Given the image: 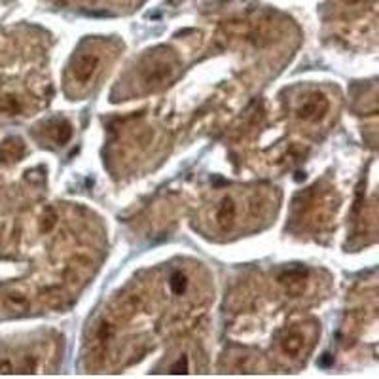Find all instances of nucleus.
Segmentation results:
<instances>
[{
    "instance_id": "nucleus-1",
    "label": "nucleus",
    "mask_w": 379,
    "mask_h": 379,
    "mask_svg": "<svg viewBox=\"0 0 379 379\" xmlns=\"http://www.w3.org/2000/svg\"><path fill=\"white\" fill-rule=\"evenodd\" d=\"M100 67V55L95 51H82L78 55H74L71 67H69V74H71V82L76 86H87L94 76L97 74Z\"/></svg>"
},
{
    "instance_id": "nucleus-2",
    "label": "nucleus",
    "mask_w": 379,
    "mask_h": 379,
    "mask_svg": "<svg viewBox=\"0 0 379 379\" xmlns=\"http://www.w3.org/2000/svg\"><path fill=\"white\" fill-rule=\"evenodd\" d=\"M328 99L322 94H319V91H313V94H309L306 99L301 100L296 114L303 122H319L328 112Z\"/></svg>"
},
{
    "instance_id": "nucleus-3",
    "label": "nucleus",
    "mask_w": 379,
    "mask_h": 379,
    "mask_svg": "<svg viewBox=\"0 0 379 379\" xmlns=\"http://www.w3.org/2000/svg\"><path fill=\"white\" fill-rule=\"evenodd\" d=\"M173 72H175V67L167 59H152L150 63L144 64L143 82L148 87L161 86L171 78Z\"/></svg>"
},
{
    "instance_id": "nucleus-4",
    "label": "nucleus",
    "mask_w": 379,
    "mask_h": 379,
    "mask_svg": "<svg viewBox=\"0 0 379 379\" xmlns=\"http://www.w3.org/2000/svg\"><path fill=\"white\" fill-rule=\"evenodd\" d=\"M215 220H216V226H218L220 229L233 228V224H236L237 220L236 201L231 200V197H224V200L218 203V207H216Z\"/></svg>"
},
{
    "instance_id": "nucleus-5",
    "label": "nucleus",
    "mask_w": 379,
    "mask_h": 379,
    "mask_svg": "<svg viewBox=\"0 0 379 379\" xmlns=\"http://www.w3.org/2000/svg\"><path fill=\"white\" fill-rule=\"evenodd\" d=\"M0 112L8 116L21 114L23 99L12 89H0Z\"/></svg>"
},
{
    "instance_id": "nucleus-6",
    "label": "nucleus",
    "mask_w": 379,
    "mask_h": 379,
    "mask_svg": "<svg viewBox=\"0 0 379 379\" xmlns=\"http://www.w3.org/2000/svg\"><path fill=\"white\" fill-rule=\"evenodd\" d=\"M48 135L55 144H67L72 136V125L67 120H53L48 123Z\"/></svg>"
},
{
    "instance_id": "nucleus-7",
    "label": "nucleus",
    "mask_w": 379,
    "mask_h": 379,
    "mask_svg": "<svg viewBox=\"0 0 379 379\" xmlns=\"http://www.w3.org/2000/svg\"><path fill=\"white\" fill-rule=\"evenodd\" d=\"M303 344H306V336L301 334L300 330H292V332H288L285 337H283V342H281V349L285 355L288 357H298L303 349Z\"/></svg>"
},
{
    "instance_id": "nucleus-8",
    "label": "nucleus",
    "mask_w": 379,
    "mask_h": 379,
    "mask_svg": "<svg viewBox=\"0 0 379 379\" xmlns=\"http://www.w3.org/2000/svg\"><path fill=\"white\" fill-rule=\"evenodd\" d=\"M27 303H29V300H27L25 294L10 292L2 296V306H4V309H8V311H21V309L27 308Z\"/></svg>"
},
{
    "instance_id": "nucleus-9",
    "label": "nucleus",
    "mask_w": 379,
    "mask_h": 379,
    "mask_svg": "<svg viewBox=\"0 0 379 379\" xmlns=\"http://www.w3.org/2000/svg\"><path fill=\"white\" fill-rule=\"evenodd\" d=\"M169 288H171L173 294H177V296H182V294L186 292V288H188L186 275H184L182 272L173 273L171 279H169Z\"/></svg>"
},
{
    "instance_id": "nucleus-10",
    "label": "nucleus",
    "mask_w": 379,
    "mask_h": 379,
    "mask_svg": "<svg viewBox=\"0 0 379 379\" xmlns=\"http://www.w3.org/2000/svg\"><path fill=\"white\" fill-rule=\"evenodd\" d=\"M171 373H188V358H179V362L171 368Z\"/></svg>"
},
{
    "instance_id": "nucleus-11",
    "label": "nucleus",
    "mask_w": 379,
    "mask_h": 379,
    "mask_svg": "<svg viewBox=\"0 0 379 379\" xmlns=\"http://www.w3.org/2000/svg\"><path fill=\"white\" fill-rule=\"evenodd\" d=\"M345 4H349V6H358V4H362L366 0H344Z\"/></svg>"
}]
</instances>
